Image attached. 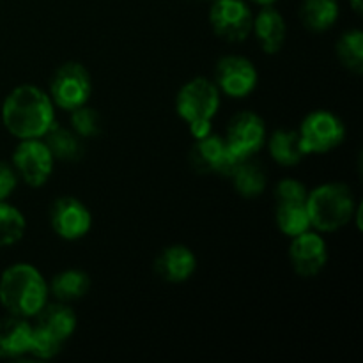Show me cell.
Masks as SVG:
<instances>
[{"label": "cell", "instance_id": "cell-1", "mask_svg": "<svg viewBox=\"0 0 363 363\" xmlns=\"http://www.w3.org/2000/svg\"><path fill=\"white\" fill-rule=\"evenodd\" d=\"M53 119L52 98L34 85L16 87L4 101V126L20 140L45 137L53 126Z\"/></svg>", "mask_w": 363, "mask_h": 363}, {"label": "cell", "instance_id": "cell-2", "mask_svg": "<svg viewBox=\"0 0 363 363\" xmlns=\"http://www.w3.org/2000/svg\"><path fill=\"white\" fill-rule=\"evenodd\" d=\"M48 300V284L30 264H14L0 279V303L9 314L34 318Z\"/></svg>", "mask_w": 363, "mask_h": 363}, {"label": "cell", "instance_id": "cell-3", "mask_svg": "<svg viewBox=\"0 0 363 363\" xmlns=\"http://www.w3.org/2000/svg\"><path fill=\"white\" fill-rule=\"evenodd\" d=\"M307 213L311 227L321 233H333L351 222L354 206L353 194L346 184L328 183L307 194Z\"/></svg>", "mask_w": 363, "mask_h": 363}, {"label": "cell", "instance_id": "cell-4", "mask_svg": "<svg viewBox=\"0 0 363 363\" xmlns=\"http://www.w3.org/2000/svg\"><path fill=\"white\" fill-rule=\"evenodd\" d=\"M218 105V87L206 78H194L186 85H183L176 101L177 113L188 124L195 138L209 133L211 119L215 117Z\"/></svg>", "mask_w": 363, "mask_h": 363}, {"label": "cell", "instance_id": "cell-5", "mask_svg": "<svg viewBox=\"0 0 363 363\" xmlns=\"http://www.w3.org/2000/svg\"><path fill=\"white\" fill-rule=\"evenodd\" d=\"M298 135L303 155H323L340 145L346 128L335 113L319 110L305 117Z\"/></svg>", "mask_w": 363, "mask_h": 363}, {"label": "cell", "instance_id": "cell-6", "mask_svg": "<svg viewBox=\"0 0 363 363\" xmlns=\"http://www.w3.org/2000/svg\"><path fill=\"white\" fill-rule=\"evenodd\" d=\"M91 91V77H89L87 69L78 62H66L64 66H60L50 82L52 101L69 112L85 105Z\"/></svg>", "mask_w": 363, "mask_h": 363}, {"label": "cell", "instance_id": "cell-7", "mask_svg": "<svg viewBox=\"0 0 363 363\" xmlns=\"http://www.w3.org/2000/svg\"><path fill=\"white\" fill-rule=\"evenodd\" d=\"M241 158H238L227 145L225 138L216 135H204L197 138L190 151L191 169L199 174H223L230 176Z\"/></svg>", "mask_w": 363, "mask_h": 363}, {"label": "cell", "instance_id": "cell-8", "mask_svg": "<svg viewBox=\"0 0 363 363\" xmlns=\"http://www.w3.org/2000/svg\"><path fill=\"white\" fill-rule=\"evenodd\" d=\"M209 20L215 34L230 43L243 41L254 23L252 11L243 0H215Z\"/></svg>", "mask_w": 363, "mask_h": 363}, {"label": "cell", "instance_id": "cell-9", "mask_svg": "<svg viewBox=\"0 0 363 363\" xmlns=\"http://www.w3.org/2000/svg\"><path fill=\"white\" fill-rule=\"evenodd\" d=\"M13 163L16 172L30 186H43L52 176L53 156L45 142L39 138L21 140V144L14 151Z\"/></svg>", "mask_w": 363, "mask_h": 363}, {"label": "cell", "instance_id": "cell-10", "mask_svg": "<svg viewBox=\"0 0 363 363\" xmlns=\"http://www.w3.org/2000/svg\"><path fill=\"white\" fill-rule=\"evenodd\" d=\"M50 223L57 236L74 241L84 238L91 230L92 216L84 202L73 197L57 199L50 211Z\"/></svg>", "mask_w": 363, "mask_h": 363}, {"label": "cell", "instance_id": "cell-11", "mask_svg": "<svg viewBox=\"0 0 363 363\" xmlns=\"http://www.w3.org/2000/svg\"><path fill=\"white\" fill-rule=\"evenodd\" d=\"M266 128L254 112H241L230 119L225 142L238 158H252L264 144Z\"/></svg>", "mask_w": 363, "mask_h": 363}, {"label": "cell", "instance_id": "cell-12", "mask_svg": "<svg viewBox=\"0 0 363 363\" xmlns=\"http://www.w3.org/2000/svg\"><path fill=\"white\" fill-rule=\"evenodd\" d=\"M216 87L230 98H245L257 85V71L245 57H223L216 64Z\"/></svg>", "mask_w": 363, "mask_h": 363}, {"label": "cell", "instance_id": "cell-13", "mask_svg": "<svg viewBox=\"0 0 363 363\" xmlns=\"http://www.w3.org/2000/svg\"><path fill=\"white\" fill-rule=\"evenodd\" d=\"M289 259L298 275L305 279L315 277L328 261L325 240L319 234L308 233V230L298 234L293 238V243L289 247Z\"/></svg>", "mask_w": 363, "mask_h": 363}, {"label": "cell", "instance_id": "cell-14", "mask_svg": "<svg viewBox=\"0 0 363 363\" xmlns=\"http://www.w3.org/2000/svg\"><path fill=\"white\" fill-rule=\"evenodd\" d=\"M195 266H197V259H195L194 252L183 245H174L160 254V257L156 259L155 269L160 279H163L165 282L179 284L190 279L191 273L195 272Z\"/></svg>", "mask_w": 363, "mask_h": 363}, {"label": "cell", "instance_id": "cell-15", "mask_svg": "<svg viewBox=\"0 0 363 363\" xmlns=\"http://www.w3.org/2000/svg\"><path fill=\"white\" fill-rule=\"evenodd\" d=\"M32 326L20 315L0 319V358H16L28 353Z\"/></svg>", "mask_w": 363, "mask_h": 363}, {"label": "cell", "instance_id": "cell-16", "mask_svg": "<svg viewBox=\"0 0 363 363\" xmlns=\"http://www.w3.org/2000/svg\"><path fill=\"white\" fill-rule=\"evenodd\" d=\"M252 28L257 35L259 46L264 50L266 53L273 55L282 48L284 41H286V21H284L282 14L273 7L264 6L261 13L257 14L255 21L252 23Z\"/></svg>", "mask_w": 363, "mask_h": 363}, {"label": "cell", "instance_id": "cell-17", "mask_svg": "<svg viewBox=\"0 0 363 363\" xmlns=\"http://www.w3.org/2000/svg\"><path fill=\"white\" fill-rule=\"evenodd\" d=\"M35 326L64 342L73 335L74 328H77V315L69 307L62 303L45 305L38 312V325Z\"/></svg>", "mask_w": 363, "mask_h": 363}, {"label": "cell", "instance_id": "cell-18", "mask_svg": "<svg viewBox=\"0 0 363 363\" xmlns=\"http://www.w3.org/2000/svg\"><path fill=\"white\" fill-rule=\"evenodd\" d=\"M230 177L234 179V188L245 199H254L264 191L266 172L257 162L252 158H245L238 163Z\"/></svg>", "mask_w": 363, "mask_h": 363}, {"label": "cell", "instance_id": "cell-19", "mask_svg": "<svg viewBox=\"0 0 363 363\" xmlns=\"http://www.w3.org/2000/svg\"><path fill=\"white\" fill-rule=\"evenodd\" d=\"M300 16L311 30H328L339 18V4L337 0H303Z\"/></svg>", "mask_w": 363, "mask_h": 363}, {"label": "cell", "instance_id": "cell-20", "mask_svg": "<svg viewBox=\"0 0 363 363\" xmlns=\"http://www.w3.org/2000/svg\"><path fill=\"white\" fill-rule=\"evenodd\" d=\"M269 155L277 163L284 167H294L303 158V151L300 145V135L298 131L279 130L269 138Z\"/></svg>", "mask_w": 363, "mask_h": 363}, {"label": "cell", "instance_id": "cell-21", "mask_svg": "<svg viewBox=\"0 0 363 363\" xmlns=\"http://www.w3.org/2000/svg\"><path fill=\"white\" fill-rule=\"evenodd\" d=\"M89 287H91V279L87 273L80 272V269H66L53 277L50 289H52L53 296L59 300L73 301L85 296Z\"/></svg>", "mask_w": 363, "mask_h": 363}, {"label": "cell", "instance_id": "cell-22", "mask_svg": "<svg viewBox=\"0 0 363 363\" xmlns=\"http://www.w3.org/2000/svg\"><path fill=\"white\" fill-rule=\"evenodd\" d=\"M277 225L291 238L311 229L305 202H277Z\"/></svg>", "mask_w": 363, "mask_h": 363}, {"label": "cell", "instance_id": "cell-23", "mask_svg": "<svg viewBox=\"0 0 363 363\" xmlns=\"http://www.w3.org/2000/svg\"><path fill=\"white\" fill-rule=\"evenodd\" d=\"M45 144L46 147L50 149L53 158L66 160V162L77 160L82 151V145L80 142H78V135L74 133V131L55 126V124L46 131Z\"/></svg>", "mask_w": 363, "mask_h": 363}, {"label": "cell", "instance_id": "cell-24", "mask_svg": "<svg viewBox=\"0 0 363 363\" xmlns=\"http://www.w3.org/2000/svg\"><path fill=\"white\" fill-rule=\"evenodd\" d=\"M337 55L340 62L353 73L363 71V34L360 30H350L337 43Z\"/></svg>", "mask_w": 363, "mask_h": 363}, {"label": "cell", "instance_id": "cell-25", "mask_svg": "<svg viewBox=\"0 0 363 363\" xmlns=\"http://www.w3.org/2000/svg\"><path fill=\"white\" fill-rule=\"evenodd\" d=\"M25 233V216L14 206L0 201V247L18 243Z\"/></svg>", "mask_w": 363, "mask_h": 363}, {"label": "cell", "instance_id": "cell-26", "mask_svg": "<svg viewBox=\"0 0 363 363\" xmlns=\"http://www.w3.org/2000/svg\"><path fill=\"white\" fill-rule=\"evenodd\" d=\"M60 346H62V342L59 339L50 335L48 332H45L39 326H32L28 353L38 358H43V360H48V358L57 357L60 353Z\"/></svg>", "mask_w": 363, "mask_h": 363}, {"label": "cell", "instance_id": "cell-27", "mask_svg": "<svg viewBox=\"0 0 363 363\" xmlns=\"http://www.w3.org/2000/svg\"><path fill=\"white\" fill-rule=\"evenodd\" d=\"M71 112H73L71 124H73V130L78 137L89 138L99 133V116L96 110L82 105L78 108L71 110Z\"/></svg>", "mask_w": 363, "mask_h": 363}, {"label": "cell", "instance_id": "cell-28", "mask_svg": "<svg viewBox=\"0 0 363 363\" xmlns=\"http://www.w3.org/2000/svg\"><path fill=\"white\" fill-rule=\"evenodd\" d=\"M307 188L296 179H284L277 184V202H307Z\"/></svg>", "mask_w": 363, "mask_h": 363}, {"label": "cell", "instance_id": "cell-29", "mask_svg": "<svg viewBox=\"0 0 363 363\" xmlns=\"http://www.w3.org/2000/svg\"><path fill=\"white\" fill-rule=\"evenodd\" d=\"M16 172L7 163H0V201L9 197L16 188Z\"/></svg>", "mask_w": 363, "mask_h": 363}, {"label": "cell", "instance_id": "cell-30", "mask_svg": "<svg viewBox=\"0 0 363 363\" xmlns=\"http://www.w3.org/2000/svg\"><path fill=\"white\" fill-rule=\"evenodd\" d=\"M351 2V6H353V9L357 11L358 14L362 13V7H363V0H350Z\"/></svg>", "mask_w": 363, "mask_h": 363}, {"label": "cell", "instance_id": "cell-31", "mask_svg": "<svg viewBox=\"0 0 363 363\" xmlns=\"http://www.w3.org/2000/svg\"><path fill=\"white\" fill-rule=\"evenodd\" d=\"M255 4H259V6H272L273 2H277V0H254Z\"/></svg>", "mask_w": 363, "mask_h": 363}]
</instances>
